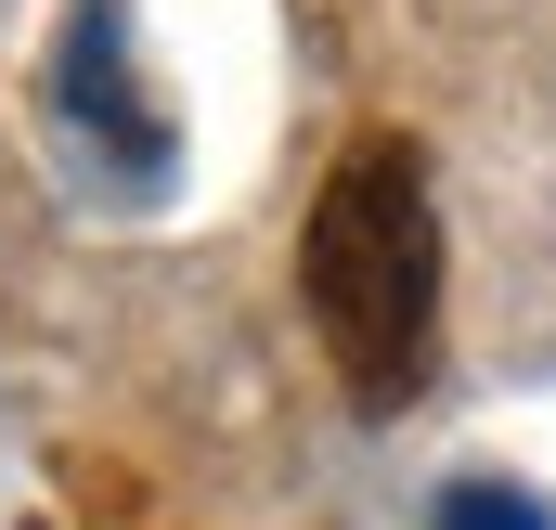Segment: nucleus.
<instances>
[{
  "instance_id": "nucleus-1",
  "label": "nucleus",
  "mask_w": 556,
  "mask_h": 530,
  "mask_svg": "<svg viewBox=\"0 0 556 530\" xmlns=\"http://www.w3.org/2000/svg\"><path fill=\"white\" fill-rule=\"evenodd\" d=\"M311 324L337 350V389L363 414H402L427 389V350H440V207H427V155L402 130H363L324 194H311Z\"/></svg>"
},
{
  "instance_id": "nucleus-3",
  "label": "nucleus",
  "mask_w": 556,
  "mask_h": 530,
  "mask_svg": "<svg viewBox=\"0 0 556 530\" xmlns=\"http://www.w3.org/2000/svg\"><path fill=\"white\" fill-rule=\"evenodd\" d=\"M440 530H556V505L518 492V479H453L440 492Z\"/></svg>"
},
{
  "instance_id": "nucleus-2",
  "label": "nucleus",
  "mask_w": 556,
  "mask_h": 530,
  "mask_svg": "<svg viewBox=\"0 0 556 530\" xmlns=\"http://www.w3.org/2000/svg\"><path fill=\"white\" fill-rule=\"evenodd\" d=\"M117 39H130V13H117V0H78V13H65V52H52V117L91 142L104 168L155 181V168H168V117L130 91V52H117Z\"/></svg>"
}]
</instances>
